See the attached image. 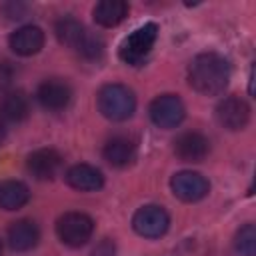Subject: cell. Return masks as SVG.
I'll list each match as a JSON object with an SVG mask.
<instances>
[{
    "mask_svg": "<svg viewBox=\"0 0 256 256\" xmlns=\"http://www.w3.org/2000/svg\"><path fill=\"white\" fill-rule=\"evenodd\" d=\"M230 80V64L224 56L216 52H202L194 56L188 64V84L204 94L216 96L222 94Z\"/></svg>",
    "mask_w": 256,
    "mask_h": 256,
    "instance_id": "cell-1",
    "label": "cell"
},
{
    "mask_svg": "<svg viewBox=\"0 0 256 256\" xmlns=\"http://www.w3.org/2000/svg\"><path fill=\"white\" fill-rule=\"evenodd\" d=\"M96 100H98V110L102 112V116L114 122L128 120L136 110V96L124 84L102 86Z\"/></svg>",
    "mask_w": 256,
    "mask_h": 256,
    "instance_id": "cell-2",
    "label": "cell"
},
{
    "mask_svg": "<svg viewBox=\"0 0 256 256\" xmlns=\"http://www.w3.org/2000/svg\"><path fill=\"white\" fill-rule=\"evenodd\" d=\"M94 232V220L84 212H66L56 222V234L62 244L70 248L84 246Z\"/></svg>",
    "mask_w": 256,
    "mask_h": 256,
    "instance_id": "cell-3",
    "label": "cell"
},
{
    "mask_svg": "<svg viewBox=\"0 0 256 256\" xmlns=\"http://www.w3.org/2000/svg\"><path fill=\"white\" fill-rule=\"evenodd\" d=\"M158 38V26L154 22H146L144 26L136 28L132 34H128L120 44V58L126 64H138L154 46Z\"/></svg>",
    "mask_w": 256,
    "mask_h": 256,
    "instance_id": "cell-4",
    "label": "cell"
},
{
    "mask_svg": "<svg viewBox=\"0 0 256 256\" xmlns=\"http://www.w3.org/2000/svg\"><path fill=\"white\" fill-rule=\"evenodd\" d=\"M168 226H170V216L158 204H146L138 208L132 216L134 232L144 238H160L162 234H166Z\"/></svg>",
    "mask_w": 256,
    "mask_h": 256,
    "instance_id": "cell-5",
    "label": "cell"
},
{
    "mask_svg": "<svg viewBox=\"0 0 256 256\" xmlns=\"http://www.w3.org/2000/svg\"><path fill=\"white\" fill-rule=\"evenodd\" d=\"M148 114H150V120L158 128L170 130V128H176L184 120L186 108H184V102L176 94H162L150 102Z\"/></svg>",
    "mask_w": 256,
    "mask_h": 256,
    "instance_id": "cell-6",
    "label": "cell"
},
{
    "mask_svg": "<svg viewBox=\"0 0 256 256\" xmlns=\"http://www.w3.org/2000/svg\"><path fill=\"white\" fill-rule=\"evenodd\" d=\"M170 190L182 202H198L208 194L210 182L200 172L182 170L170 178Z\"/></svg>",
    "mask_w": 256,
    "mask_h": 256,
    "instance_id": "cell-7",
    "label": "cell"
},
{
    "mask_svg": "<svg viewBox=\"0 0 256 256\" xmlns=\"http://www.w3.org/2000/svg\"><path fill=\"white\" fill-rule=\"evenodd\" d=\"M216 120L226 130H242L250 120V106L240 96H226L216 106Z\"/></svg>",
    "mask_w": 256,
    "mask_h": 256,
    "instance_id": "cell-8",
    "label": "cell"
},
{
    "mask_svg": "<svg viewBox=\"0 0 256 256\" xmlns=\"http://www.w3.org/2000/svg\"><path fill=\"white\" fill-rule=\"evenodd\" d=\"M36 98L46 110H62L70 104L72 90H70L68 82H64L60 78H50L38 86Z\"/></svg>",
    "mask_w": 256,
    "mask_h": 256,
    "instance_id": "cell-9",
    "label": "cell"
},
{
    "mask_svg": "<svg viewBox=\"0 0 256 256\" xmlns=\"http://www.w3.org/2000/svg\"><path fill=\"white\" fill-rule=\"evenodd\" d=\"M210 152V142L200 132H184L174 140V154L184 162H202Z\"/></svg>",
    "mask_w": 256,
    "mask_h": 256,
    "instance_id": "cell-10",
    "label": "cell"
},
{
    "mask_svg": "<svg viewBox=\"0 0 256 256\" xmlns=\"http://www.w3.org/2000/svg\"><path fill=\"white\" fill-rule=\"evenodd\" d=\"M8 44H10L12 52L18 56H34L44 46V32H42V28H38L34 24H26L10 34Z\"/></svg>",
    "mask_w": 256,
    "mask_h": 256,
    "instance_id": "cell-11",
    "label": "cell"
},
{
    "mask_svg": "<svg viewBox=\"0 0 256 256\" xmlns=\"http://www.w3.org/2000/svg\"><path fill=\"white\" fill-rule=\"evenodd\" d=\"M60 164H62V158L52 148L34 150L26 158V168H28V172L36 180H50V178H54L56 172L60 170Z\"/></svg>",
    "mask_w": 256,
    "mask_h": 256,
    "instance_id": "cell-12",
    "label": "cell"
},
{
    "mask_svg": "<svg viewBox=\"0 0 256 256\" xmlns=\"http://www.w3.org/2000/svg\"><path fill=\"white\" fill-rule=\"evenodd\" d=\"M102 156L110 166L124 168L128 164H132L136 158V142L128 136H112L104 144Z\"/></svg>",
    "mask_w": 256,
    "mask_h": 256,
    "instance_id": "cell-13",
    "label": "cell"
},
{
    "mask_svg": "<svg viewBox=\"0 0 256 256\" xmlns=\"http://www.w3.org/2000/svg\"><path fill=\"white\" fill-rule=\"evenodd\" d=\"M66 182L68 186H72L74 190L80 192H94L100 190L104 186V176L98 168L90 166V164H74L66 170Z\"/></svg>",
    "mask_w": 256,
    "mask_h": 256,
    "instance_id": "cell-14",
    "label": "cell"
},
{
    "mask_svg": "<svg viewBox=\"0 0 256 256\" xmlns=\"http://www.w3.org/2000/svg\"><path fill=\"white\" fill-rule=\"evenodd\" d=\"M38 240H40V230L28 218L16 220L8 228V244L16 252H28V250H32L38 244Z\"/></svg>",
    "mask_w": 256,
    "mask_h": 256,
    "instance_id": "cell-15",
    "label": "cell"
},
{
    "mask_svg": "<svg viewBox=\"0 0 256 256\" xmlns=\"http://www.w3.org/2000/svg\"><path fill=\"white\" fill-rule=\"evenodd\" d=\"M54 34L58 38L60 44L68 46V48H74L76 52L82 50V46L86 44V40L90 38V34L86 32V28L76 20V18H60L56 24H54Z\"/></svg>",
    "mask_w": 256,
    "mask_h": 256,
    "instance_id": "cell-16",
    "label": "cell"
},
{
    "mask_svg": "<svg viewBox=\"0 0 256 256\" xmlns=\"http://www.w3.org/2000/svg\"><path fill=\"white\" fill-rule=\"evenodd\" d=\"M130 6L124 0H102L94 6L92 16L94 22L102 28H114L128 16Z\"/></svg>",
    "mask_w": 256,
    "mask_h": 256,
    "instance_id": "cell-17",
    "label": "cell"
},
{
    "mask_svg": "<svg viewBox=\"0 0 256 256\" xmlns=\"http://www.w3.org/2000/svg\"><path fill=\"white\" fill-rule=\"evenodd\" d=\"M30 112V100L22 90H10L0 100V118L4 122H22Z\"/></svg>",
    "mask_w": 256,
    "mask_h": 256,
    "instance_id": "cell-18",
    "label": "cell"
},
{
    "mask_svg": "<svg viewBox=\"0 0 256 256\" xmlns=\"http://www.w3.org/2000/svg\"><path fill=\"white\" fill-rule=\"evenodd\" d=\"M30 200V190L20 180H2L0 182V208L18 210Z\"/></svg>",
    "mask_w": 256,
    "mask_h": 256,
    "instance_id": "cell-19",
    "label": "cell"
},
{
    "mask_svg": "<svg viewBox=\"0 0 256 256\" xmlns=\"http://www.w3.org/2000/svg\"><path fill=\"white\" fill-rule=\"evenodd\" d=\"M234 246L242 256H256V228H254V224H244L236 232Z\"/></svg>",
    "mask_w": 256,
    "mask_h": 256,
    "instance_id": "cell-20",
    "label": "cell"
},
{
    "mask_svg": "<svg viewBox=\"0 0 256 256\" xmlns=\"http://www.w3.org/2000/svg\"><path fill=\"white\" fill-rule=\"evenodd\" d=\"M14 80V68L10 62L0 60V92H4Z\"/></svg>",
    "mask_w": 256,
    "mask_h": 256,
    "instance_id": "cell-21",
    "label": "cell"
},
{
    "mask_svg": "<svg viewBox=\"0 0 256 256\" xmlns=\"http://www.w3.org/2000/svg\"><path fill=\"white\" fill-rule=\"evenodd\" d=\"M90 256H116V244H114V240H110V238L100 240L94 246V250H92Z\"/></svg>",
    "mask_w": 256,
    "mask_h": 256,
    "instance_id": "cell-22",
    "label": "cell"
},
{
    "mask_svg": "<svg viewBox=\"0 0 256 256\" xmlns=\"http://www.w3.org/2000/svg\"><path fill=\"white\" fill-rule=\"evenodd\" d=\"M4 136H6V122L0 118V142L4 140Z\"/></svg>",
    "mask_w": 256,
    "mask_h": 256,
    "instance_id": "cell-23",
    "label": "cell"
},
{
    "mask_svg": "<svg viewBox=\"0 0 256 256\" xmlns=\"http://www.w3.org/2000/svg\"><path fill=\"white\" fill-rule=\"evenodd\" d=\"M0 256H2V242H0Z\"/></svg>",
    "mask_w": 256,
    "mask_h": 256,
    "instance_id": "cell-24",
    "label": "cell"
}]
</instances>
